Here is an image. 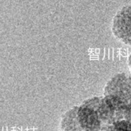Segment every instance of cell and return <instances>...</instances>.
<instances>
[{
  "label": "cell",
  "mask_w": 131,
  "mask_h": 131,
  "mask_svg": "<svg viewBox=\"0 0 131 131\" xmlns=\"http://www.w3.org/2000/svg\"><path fill=\"white\" fill-rule=\"evenodd\" d=\"M60 131H61V130H60Z\"/></svg>",
  "instance_id": "9"
},
{
  "label": "cell",
  "mask_w": 131,
  "mask_h": 131,
  "mask_svg": "<svg viewBox=\"0 0 131 131\" xmlns=\"http://www.w3.org/2000/svg\"><path fill=\"white\" fill-rule=\"evenodd\" d=\"M111 30L118 40L131 46V5L124 6L116 13Z\"/></svg>",
  "instance_id": "3"
},
{
  "label": "cell",
  "mask_w": 131,
  "mask_h": 131,
  "mask_svg": "<svg viewBox=\"0 0 131 131\" xmlns=\"http://www.w3.org/2000/svg\"><path fill=\"white\" fill-rule=\"evenodd\" d=\"M101 131H131V123L122 119L104 127Z\"/></svg>",
  "instance_id": "6"
},
{
  "label": "cell",
  "mask_w": 131,
  "mask_h": 131,
  "mask_svg": "<svg viewBox=\"0 0 131 131\" xmlns=\"http://www.w3.org/2000/svg\"><path fill=\"white\" fill-rule=\"evenodd\" d=\"M76 110L77 106H74L63 114L60 123V130L83 131L77 120Z\"/></svg>",
  "instance_id": "5"
},
{
  "label": "cell",
  "mask_w": 131,
  "mask_h": 131,
  "mask_svg": "<svg viewBox=\"0 0 131 131\" xmlns=\"http://www.w3.org/2000/svg\"><path fill=\"white\" fill-rule=\"evenodd\" d=\"M128 64H129V66L130 68V75L131 76V53L130 54L129 57V59H128Z\"/></svg>",
  "instance_id": "8"
},
{
  "label": "cell",
  "mask_w": 131,
  "mask_h": 131,
  "mask_svg": "<svg viewBox=\"0 0 131 131\" xmlns=\"http://www.w3.org/2000/svg\"><path fill=\"white\" fill-rule=\"evenodd\" d=\"M76 116L83 131H101L102 125L97 112L85 105L77 106Z\"/></svg>",
  "instance_id": "4"
},
{
  "label": "cell",
  "mask_w": 131,
  "mask_h": 131,
  "mask_svg": "<svg viewBox=\"0 0 131 131\" xmlns=\"http://www.w3.org/2000/svg\"><path fill=\"white\" fill-rule=\"evenodd\" d=\"M124 119L131 123V108L125 110L124 114Z\"/></svg>",
  "instance_id": "7"
},
{
  "label": "cell",
  "mask_w": 131,
  "mask_h": 131,
  "mask_svg": "<svg viewBox=\"0 0 131 131\" xmlns=\"http://www.w3.org/2000/svg\"><path fill=\"white\" fill-rule=\"evenodd\" d=\"M104 95H113L121 100L125 109L131 108V76L124 73L111 77L105 86Z\"/></svg>",
  "instance_id": "2"
},
{
  "label": "cell",
  "mask_w": 131,
  "mask_h": 131,
  "mask_svg": "<svg viewBox=\"0 0 131 131\" xmlns=\"http://www.w3.org/2000/svg\"><path fill=\"white\" fill-rule=\"evenodd\" d=\"M81 104L97 112L102 123V128L124 119L125 107L120 99L113 95L95 96L84 100Z\"/></svg>",
  "instance_id": "1"
}]
</instances>
